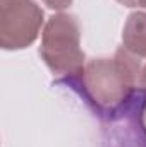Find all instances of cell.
<instances>
[{
    "instance_id": "cell-8",
    "label": "cell",
    "mask_w": 146,
    "mask_h": 147,
    "mask_svg": "<svg viewBox=\"0 0 146 147\" xmlns=\"http://www.w3.org/2000/svg\"><path fill=\"white\" fill-rule=\"evenodd\" d=\"M141 87L146 91V63H145V67H143V75H141Z\"/></svg>"
},
{
    "instance_id": "cell-3",
    "label": "cell",
    "mask_w": 146,
    "mask_h": 147,
    "mask_svg": "<svg viewBox=\"0 0 146 147\" xmlns=\"http://www.w3.org/2000/svg\"><path fill=\"white\" fill-rule=\"evenodd\" d=\"M43 21V9L33 0L0 3V46L7 51L31 46L41 31Z\"/></svg>"
},
{
    "instance_id": "cell-5",
    "label": "cell",
    "mask_w": 146,
    "mask_h": 147,
    "mask_svg": "<svg viewBox=\"0 0 146 147\" xmlns=\"http://www.w3.org/2000/svg\"><path fill=\"white\" fill-rule=\"evenodd\" d=\"M122 46L139 60L146 62V12H132L122 31Z\"/></svg>"
},
{
    "instance_id": "cell-1",
    "label": "cell",
    "mask_w": 146,
    "mask_h": 147,
    "mask_svg": "<svg viewBox=\"0 0 146 147\" xmlns=\"http://www.w3.org/2000/svg\"><path fill=\"white\" fill-rule=\"evenodd\" d=\"M145 63L120 46L112 58H93L76 77L57 80V84L76 91L100 120L107 121L141 89Z\"/></svg>"
},
{
    "instance_id": "cell-7",
    "label": "cell",
    "mask_w": 146,
    "mask_h": 147,
    "mask_svg": "<svg viewBox=\"0 0 146 147\" xmlns=\"http://www.w3.org/2000/svg\"><path fill=\"white\" fill-rule=\"evenodd\" d=\"M124 7H139V0H117Z\"/></svg>"
},
{
    "instance_id": "cell-11",
    "label": "cell",
    "mask_w": 146,
    "mask_h": 147,
    "mask_svg": "<svg viewBox=\"0 0 146 147\" xmlns=\"http://www.w3.org/2000/svg\"><path fill=\"white\" fill-rule=\"evenodd\" d=\"M145 116H146V113H145Z\"/></svg>"
},
{
    "instance_id": "cell-10",
    "label": "cell",
    "mask_w": 146,
    "mask_h": 147,
    "mask_svg": "<svg viewBox=\"0 0 146 147\" xmlns=\"http://www.w3.org/2000/svg\"><path fill=\"white\" fill-rule=\"evenodd\" d=\"M3 2H14V0H0V3H3Z\"/></svg>"
},
{
    "instance_id": "cell-9",
    "label": "cell",
    "mask_w": 146,
    "mask_h": 147,
    "mask_svg": "<svg viewBox=\"0 0 146 147\" xmlns=\"http://www.w3.org/2000/svg\"><path fill=\"white\" fill-rule=\"evenodd\" d=\"M139 7H145L146 9V0H139Z\"/></svg>"
},
{
    "instance_id": "cell-6",
    "label": "cell",
    "mask_w": 146,
    "mask_h": 147,
    "mask_svg": "<svg viewBox=\"0 0 146 147\" xmlns=\"http://www.w3.org/2000/svg\"><path fill=\"white\" fill-rule=\"evenodd\" d=\"M41 2H43L48 9L62 12V10H65V9H69V7L72 5L74 0H41Z\"/></svg>"
},
{
    "instance_id": "cell-4",
    "label": "cell",
    "mask_w": 146,
    "mask_h": 147,
    "mask_svg": "<svg viewBox=\"0 0 146 147\" xmlns=\"http://www.w3.org/2000/svg\"><path fill=\"white\" fill-rule=\"evenodd\" d=\"M146 91L141 87L132 99L105 121L107 147H146Z\"/></svg>"
},
{
    "instance_id": "cell-2",
    "label": "cell",
    "mask_w": 146,
    "mask_h": 147,
    "mask_svg": "<svg viewBox=\"0 0 146 147\" xmlns=\"http://www.w3.org/2000/svg\"><path fill=\"white\" fill-rule=\"evenodd\" d=\"M40 55L50 72L62 79L76 77L86 65L81 48V26L72 14L52 16L41 33Z\"/></svg>"
}]
</instances>
